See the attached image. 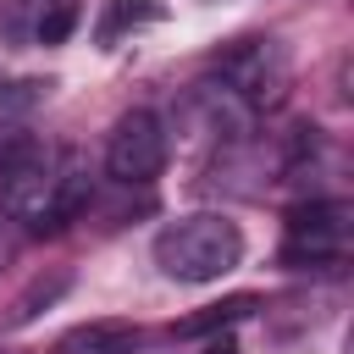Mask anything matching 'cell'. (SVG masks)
Here are the masks:
<instances>
[{
  "instance_id": "ba28073f",
  "label": "cell",
  "mask_w": 354,
  "mask_h": 354,
  "mask_svg": "<svg viewBox=\"0 0 354 354\" xmlns=\"http://www.w3.org/2000/svg\"><path fill=\"white\" fill-rule=\"evenodd\" d=\"M50 293H61V277H55V282H39V288L17 304V315H11V321H28V315H33V304H39V299H50Z\"/></svg>"
},
{
  "instance_id": "8992f818",
  "label": "cell",
  "mask_w": 354,
  "mask_h": 354,
  "mask_svg": "<svg viewBox=\"0 0 354 354\" xmlns=\"http://www.w3.org/2000/svg\"><path fill=\"white\" fill-rule=\"evenodd\" d=\"M155 17H160V6H155V0H122V6L105 17L100 39H116V28H127V22H155Z\"/></svg>"
},
{
  "instance_id": "52a82bcc",
  "label": "cell",
  "mask_w": 354,
  "mask_h": 354,
  "mask_svg": "<svg viewBox=\"0 0 354 354\" xmlns=\"http://www.w3.org/2000/svg\"><path fill=\"white\" fill-rule=\"evenodd\" d=\"M50 6H55V0H11V11L0 17V33H17V28L28 22V17H44ZM33 28H39V22H33Z\"/></svg>"
},
{
  "instance_id": "7a4b0ae2",
  "label": "cell",
  "mask_w": 354,
  "mask_h": 354,
  "mask_svg": "<svg viewBox=\"0 0 354 354\" xmlns=\"http://www.w3.org/2000/svg\"><path fill=\"white\" fill-rule=\"evenodd\" d=\"M105 166H111L116 183H149V177H160V166H166V127H160V116L155 111H127L111 127Z\"/></svg>"
},
{
  "instance_id": "277c9868",
  "label": "cell",
  "mask_w": 354,
  "mask_h": 354,
  "mask_svg": "<svg viewBox=\"0 0 354 354\" xmlns=\"http://www.w3.org/2000/svg\"><path fill=\"white\" fill-rule=\"evenodd\" d=\"M254 310V299L249 293H238V299H221V304H205L199 315H188V321H177V337H199V332H221V326H232V321H243Z\"/></svg>"
},
{
  "instance_id": "9c48e42d",
  "label": "cell",
  "mask_w": 354,
  "mask_h": 354,
  "mask_svg": "<svg viewBox=\"0 0 354 354\" xmlns=\"http://www.w3.org/2000/svg\"><path fill=\"white\" fill-rule=\"evenodd\" d=\"M205 354H238V343H232V337H227V332H221V337H216V343H210V348H205Z\"/></svg>"
},
{
  "instance_id": "3957f363",
  "label": "cell",
  "mask_w": 354,
  "mask_h": 354,
  "mask_svg": "<svg viewBox=\"0 0 354 354\" xmlns=\"http://www.w3.org/2000/svg\"><path fill=\"white\" fill-rule=\"evenodd\" d=\"M133 348H138V326L127 321H88L55 343V354H133Z\"/></svg>"
},
{
  "instance_id": "5b68a950",
  "label": "cell",
  "mask_w": 354,
  "mask_h": 354,
  "mask_svg": "<svg viewBox=\"0 0 354 354\" xmlns=\"http://www.w3.org/2000/svg\"><path fill=\"white\" fill-rule=\"evenodd\" d=\"M77 28V6L72 0H55L44 17H39V28H33V39L39 44H66V33Z\"/></svg>"
},
{
  "instance_id": "6da1fadb",
  "label": "cell",
  "mask_w": 354,
  "mask_h": 354,
  "mask_svg": "<svg viewBox=\"0 0 354 354\" xmlns=\"http://www.w3.org/2000/svg\"><path fill=\"white\" fill-rule=\"evenodd\" d=\"M243 260V232L227 216H188L155 238V266L177 282H216Z\"/></svg>"
}]
</instances>
